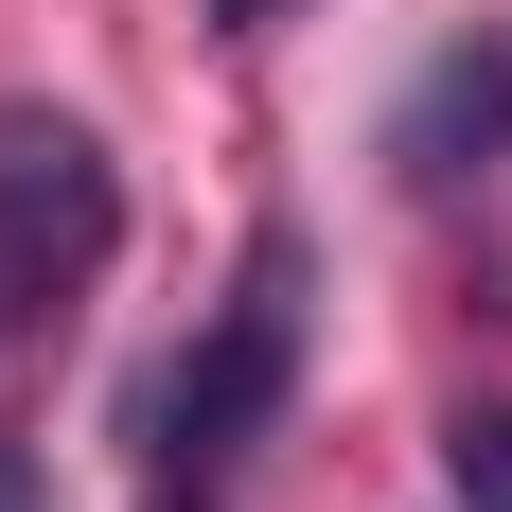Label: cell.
<instances>
[{
	"instance_id": "1",
	"label": "cell",
	"mask_w": 512,
	"mask_h": 512,
	"mask_svg": "<svg viewBox=\"0 0 512 512\" xmlns=\"http://www.w3.org/2000/svg\"><path fill=\"white\" fill-rule=\"evenodd\" d=\"M283 389H301V230H265L248 265H230V301L195 318V354L159 371V460H248L265 424H283Z\"/></svg>"
},
{
	"instance_id": "2",
	"label": "cell",
	"mask_w": 512,
	"mask_h": 512,
	"mask_svg": "<svg viewBox=\"0 0 512 512\" xmlns=\"http://www.w3.org/2000/svg\"><path fill=\"white\" fill-rule=\"evenodd\" d=\"M106 230H124V195H106L89 124H0V336L36 301H71L106 265Z\"/></svg>"
},
{
	"instance_id": "3",
	"label": "cell",
	"mask_w": 512,
	"mask_h": 512,
	"mask_svg": "<svg viewBox=\"0 0 512 512\" xmlns=\"http://www.w3.org/2000/svg\"><path fill=\"white\" fill-rule=\"evenodd\" d=\"M495 142H512V36H460V53H442V71L407 89V124H389V159H407L424 195H442V177H477Z\"/></svg>"
},
{
	"instance_id": "4",
	"label": "cell",
	"mask_w": 512,
	"mask_h": 512,
	"mask_svg": "<svg viewBox=\"0 0 512 512\" xmlns=\"http://www.w3.org/2000/svg\"><path fill=\"white\" fill-rule=\"evenodd\" d=\"M442 477H460V512H512V407H460V424H442Z\"/></svg>"
},
{
	"instance_id": "5",
	"label": "cell",
	"mask_w": 512,
	"mask_h": 512,
	"mask_svg": "<svg viewBox=\"0 0 512 512\" xmlns=\"http://www.w3.org/2000/svg\"><path fill=\"white\" fill-rule=\"evenodd\" d=\"M212 18H283V0H212Z\"/></svg>"
}]
</instances>
